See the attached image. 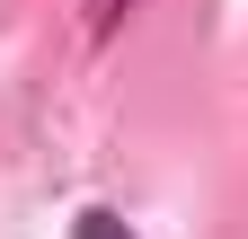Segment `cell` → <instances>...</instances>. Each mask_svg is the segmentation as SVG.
<instances>
[{"instance_id":"6da1fadb","label":"cell","mask_w":248,"mask_h":239,"mask_svg":"<svg viewBox=\"0 0 248 239\" xmlns=\"http://www.w3.org/2000/svg\"><path fill=\"white\" fill-rule=\"evenodd\" d=\"M80 239H133V230H124V222H107V213H89V222H80Z\"/></svg>"}]
</instances>
